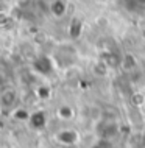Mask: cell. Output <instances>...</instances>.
I'll list each match as a JSON object with an SVG mask.
<instances>
[{
  "label": "cell",
  "instance_id": "obj_1",
  "mask_svg": "<svg viewBox=\"0 0 145 148\" xmlns=\"http://www.w3.org/2000/svg\"><path fill=\"white\" fill-rule=\"evenodd\" d=\"M17 108V92L16 89H8L0 92V111L6 114H11Z\"/></svg>",
  "mask_w": 145,
  "mask_h": 148
},
{
  "label": "cell",
  "instance_id": "obj_2",
  "mask_svg": "<svg viewBox=\"0 0 145 148\" xmlns=\"http://www.w3.org/2000/svg\"><path fill=\"white\" fill-rule=\"evenodd\" d=\"M80 136L75 130H61L58 134H56V140H58L61 145H66V147H70V145H75L78 142Z\"/></svg>",
  "mask_w": 145,
  "mask_h": 148
},
{
  "label": "cell",
  "instance_id": "obj_4",
  "mask_svg": "<svg viewBox=\"0 0 145 148\" xmlns=\"http://www.w3.org/2000/svg\"><path fill=\"white\" fill-rule=\"evenodd\" d=\"M50 11L55 17H63L67 11L66 2H64V0H53V2L50 3Z\"/></svg>",
  "mask_w": 145,
  "mask_h": 148
},
{
  "label": "cell",
  "instance_id": "obj_3",
  "mask_svg": "<svg viewBox=\"0 0 145 148\" xmlns=\"http://www.w3.org/2000/svg\"><path fill=\"white\" fill-rule=\"evenodd\" d=\"M28 125H30L33 130L36 131H41L44 128L47 126V115L44 111H34V112L30 114V117H28Z\"/></svg>",
  "mask_w": 145,
  "mask_h": 148
},
{
  "label": "cell",
  "instance_id": "obj_5",
  "mask_svg": "<svg viewBox=\"0 0 145 148\" xmlns=\"http://www.w3.org/2000/svg\"><path fill=\"white\" fill-rule=\"evenodd\" d=\"M72 115H74V111H72L70 106H61L58 109V117L63 120H70Z\"/></svg>",
  "mask_w": 145,
  "mask_h": 148
}]
</instances>
